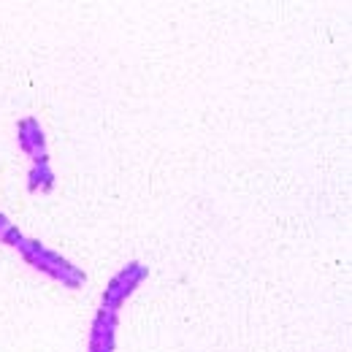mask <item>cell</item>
Instances as JSON below:
<instances>
[{"instance_id": "obj_1", "label": "cell", "mask_w": 352, "mask_h": 352, "mask_svg": "<svg viewBox=\"0 0 352 352\" xmlns=\"http://www.w3.org/2000/svg\"><path fill=\"white\" fill-rule=\"evenodd\" d=\"M14 250H16L28 263L33 265L36 271H41V274H46V276H52L54 282H60V285H65V287H71V290H79V287L87 282V274H85L79 265H74L68 258H63L60 252L49 250L46 244L36 241V239L22 236V239L16 241Z\"/></svg>"}, {"instance_id": "obj_2", "label": "cell", "mask_w": 352, "mask_h": 352, "mask_svg": "<svg viewBox=\"0 0 352 352\" xmlns=\"http://www.w3.org/2000/svg\"><path fill=\"white\" fill-rule=\"evenodd\" d=\"M149 276V268L144 263H138V261H133V263L122 265L114 276H111V282H109V287L103 290V298H100V307L106 309H122V304L131 298L133 293L141 287V282Z\"/></svg>"}, {"instance_id": "obj_3", "label": "cell", "mask_w": 352, "mask_h": 352, "mask_svg": "<svg viewBox=\"0 0 352 352\" xmlns=\"http://www.w3.org/2000/svg\"><path fill=\"white\" fill-rule=\"evenodd\" d=\"M117 322H120L117 309H98V314L92 320V328H89L87 352H114V347H117Z\"/></svg>"}, {"instance_id": "obj_4", "label": "cell", "mask_w": 352, "mask_h": 352, "mask_svg": "<svg viewBox=\"0 0 352 352\" xmlns=\"http://www.w3.org/2000/svg\"><path fill=\"white\" fill-rule=\"evenodd\" d=\"M16 144H19V149L33 160V166H36V163H49L46 135H44V131H41V125H38L33 117H28V120H22V122L16 125Z\"/></svg>"}, {"instance_id": "obj_5", "label": "cell", "mask_w": 352, "mask_h": 352, "mask_svg": "<svg viewBox=\"0 0 352 352\" xmlns=\"http://www.w3.org/2000/svg\"><path fill=\"white\" fill-rule=\"evenodd\" d=\"M54 187V171L49 168V163H36L28 174V190L30 192H49Z\"/></svg>"}, {"instance_id": "obj_6", "label": "cell", "mask_w": 352, "mask_h": 352, "mask_svg": "<svg viewBox=\"0 0 352 352\" xmlns=\"http://www.w3.org/2000/svg\"><path fill=\"white\" fill-rule=\"evenodd\" d=\"M22 236H25V233H22L14 222L0 212V241H3V244H8V247H16V241H19Z\"/></svg>"}]
</instances>
